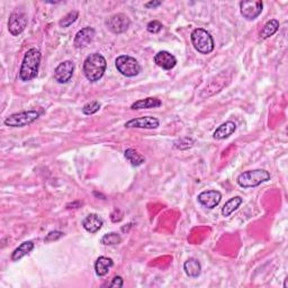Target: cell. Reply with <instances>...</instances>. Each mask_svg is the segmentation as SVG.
Listing matches in <instances>:
<instances>
[{
  "mask_svg": "<svg viewBox=\"0 0 288 288\" xmlns=\"http://www.w3.org/2000/svg\"><path fill=\"white\" fill-rule=\"evenodd\" d=\"M27 15L24 12L16 10L10 14L8 19V31L13 36H18L27 26Z\"/></svg>",
  "mask_w": 288,
  "mask_h": 288,
  "instance_id": "obj_7",
  "label": "cell"
},
{
  "mask_svg": "<svg viewBox=\"0 0 288 288\" xmlns=\"http://www.w3.org/2000/svg\"><path fill=\"white\" fill-rule=\"evenodd\" d=\"M162 24L160 23L159 20H151L150 23L147 25V30L149 33H152V34H156L160 31L162 30Z\"/></svg>",
  "mask_w": 288,
  "mask_h": 288,
  "instance_id": "obj_27",
  "label": "cell"
},
{
  "mask_svg": "<svg viewBox=\"0 0 288 288\" xmlns=\"http://www.w3.org/2000/svg\"><path fill=\"white\" fill-rule=\"evenodd\" d=\"M270 173L267 170L264 169H254V170H248L243 171L242 173L239 174L238 184L242 188H253L257 186L264 184L270 180Z\"/></svg>",
  "mask_w": 288,
  "mask_h": 288,
  "instance_id": "obj_3",
  "label": "cell"
},
{
  "mask_svg": "<svg viewBox=\"0 0 288 288\" xmlns=\"http://www.w3.org/2000/svg\"><path fill=\"white\" fill-rule=\"evenodd\" d=\"M124 155H125L127 161L134 167H138L145 162L144 156L137 153V151L134 150V149H126L125 152H124Z\"/></svg>",
  "mask_w": 288,
  "mask_h": 288,
  "instance_id": "obj_23",
  "label": "cell"
},
{
  "mask_svg": "<svg viewBox=\"0 0 288 288\" xmlns=\"http://www.w3.org/2000/svg\"><path fill=\"white\" fill-rule=\"evenodd\" d=\"M162 105L161 100L154 97H148L144 99H140L132 104L131 109L133 111H140V109H150V108H158Z\"/></svg>",
  "mask_w": 288,
  "mask_h": 288,
  "instance_id": "obj_17",
  "label": "cell"
},
{
  "mask_svg": "<svg viewBox=\"0 0 288 288\" xmlns=\"http://www.w3.org/2000/svg\"><path fill=\"white\" fill-rule=\"evenodd\" d=\"M124 285V280L121 276H116L113 278L112 283L109 284V287H113V288H121Z\"/></svg>",
  "mask_w": 288,
  "mask_h": 288,
  "instance_id": "obj_29",
  "label": "cell"
},
{
  "mask_svg": "<svg viewBox=\"0 0 288 288\" xmlns=\"http://www.w3.org/2000/svg\"><path fill=\"white\" fill-rule=\"evenodd\" d=\"M95 38V30L93 27H83L77 33L74 39V44L77 49H82L89 45Z\"/></svg>",
  "mask_w": 288,
  "mask_h": 288,
  "instance_id": "obj_13",
  "label": "cell"
},
{
  "mask_svg": "<svg viewBox=\"0 0 288 288\" xmlns=\"http://www.w3.org/2000/svg\"><path fill=\"white\" fill-rule=\"evenodd\" d=\"M235 130H236V124L234 122L232 121L225 122L215 130L213 136L214 138H216V140H224V138L231 136L232 134L235 132Z\"/></svg>",
  "mask_w": 288,
  "mask_h": 288,
  "instance_id": "obj_16",
  "label": "cell"
},
{
  "mask_svg": "<svg viewBox=\"0 0 288 288\" xmlns=\"http://www.w3.org/2000/svg\"><path fill=\"white\" fill-rule=\"evenodd\" d=\"M222 199V194L218 191H205L200 192L197 197L200 205L209 210H213L220 204Z\"/></svg>",
  "mask_w": 288,
  "mask_h": 288,
  "instance_id": "obj_12",
  "label": "cell"
},
{
  "mask_svg": "<svg viewBox=\"0 0 288 288\" xmlns=\"http://www.w3.org/2000/svg\"><path fill=\"white\" fill-rule=\"evenodd\" d=\"M100 109V103L97 100L90 101V103H87L85 106L82 107V113L85 115H94Z\"/></svg>",
  "mask_w": 288,
  "mask_h": 288,
  "instance_id": "obj_26",
  "label": "cell"
},
{
  "mask_svg": "<svg viewBox=\"0 0 288 288\" xmlns=\"http://www.w3.org/2000/svg\"><path fill=\"white\" fill-rule=\"evenodd\" d=\"M113 266H114V262H113L111 258L99 257L96 260V264H95V270H96L97 276L104 277L107 275L109 269H111Z\"/></svg>",
  "mask_w": 288,
  "mask_h": 288,
  "instance_id": "obj_19",
  "label": "cell"
},
{
  "mask_svg": "<svg viewBox=\"0 0 288 288\" xmlns=\"http://www.w3.org/2000/svg\"><path fill=\"white\" fill-rule=\"evenodd\" d=\"M106 68V59L99 53H93L87 57L83 62L82 72L90 82H97L103 78Z\"/></svg>",
  "mask_w": 288,
  "mask_h": 288,
  "instance_id": "obj_1",
  "label": "cell"
},
{
  "mask_svg": "<svg viewBox=\"0 0 288 288\" xmlns=\"http://www.w3.org/2000/svg\"><path fill=\"white\" fill-rule=\"evenodd\" d=\"M75 72V63L72 61H63L54 70V79L59 83H67L71 80Z\"/></svg>",
  "mask_w": 288,
  "mask_h": 288,
  "instance_id": "obj_10",
  "label": "cell"
},
{
  "mask_svg": "<svg viewBox=\"0 0 288 288\" xmlns=\"http://www.w3.org/2000/svg\"><path fill=\"white\" fill-rule=\"evenodd\" d=\"M116 69L119 74L127 78L135 77L141 71V65L135 58L130 56H119L115 60Z\"/></svg>",
  "mask_w": 288,
  "mask_h": 288,
  "instance_id": "obj_6",
  "label": "cell"
},
{
  "mask_svg": "<svg viewBox=\"0 0 288 288\" xmlns=\"http://www.w3.org/2000/svg\"><path fill=\"white\" fill-rule=\"evenodd\" d=\"M192 44L200 54H210L214 51V39L212 35L204 28H196L191 35Z\"/></svg>",
  "mask_w": 288,
  "mask_h": 288,
  "instance_id": "obj_4",
  "label": "cell"
},
{
  "mask_svg": "<svg viewBox=\"0 0 288 288\" xmlns=\"http://www.w3.org/2000/svg\"><path fill=\"white\" fill-rule=\"evenodd\" d=\"M39 116H41V113L38 111L31 109V111H24L12 114L3 121V123L6 126L9 127H24L34 123Z\"/></svg>",
  "mask_w": 288,
  "mask_h": 288,
  "instance_id": "obj_5",
  "label": "cell"
},
{
  "mask_svg": "<svg viewBox=\"0 0 288 288\" xmlns=\"http://www.w3.org/2000/svg\"><path fill=\"white\" fill-rule=\"evenodd\" d=\"M121 242V235L116 232L107 233V234H105L103 238H101V243H103L104 246H116V244H119Z\"/></svg>",
  "mask_w": 288,
  "mask_h": 288,
  "instance_id": "obj_24",
  "label": "cell"
},
{
  "mask_svg": "<svg viewBox=\"0 0 288 288\" xmlns=\"http://www.w3.org/2000/svg\"><path fill=\"white\" fill-rule=\"evenodd\" d=\"M264 2L260 0H244L240 2L241 15L248 20H253L262 13Z\"/></svg>",
  "mask_w": 288,
  "mask_h": 288,
  "instance_id": "obj_8",
  "label": "cell"
},
{
  "mask_svg": "<svg viewBox=\"0 0 288 288\" xmlns=\"http://www.w3.org/2000/svg\"><path fill=\"white\" fill-rule=\"evenodd\" d=\"M131 25L130 18L124 14H115L106 20V26L109 31L114 34H122V33L129 30Z\"/></svg>",
  "mask_w": 288,
  "mask_h": 288,
  "instance_id": "obj_9",
  "label": "cell"
},
{
  "mask_svg": "<svg viewBox=\"0 0 288 288\" xmlns=\"http://www.w3.org/2000/svg\"><path fill=\"white\" fill-rule=\"evenodd\" d=\"M78 16H79V13L77 12V10H72V12L67 14V15L62 18V19L59 21V25L61 27L71 26V25L78 19Z\"/></svg>",
  "mask_w": 288,
  "mask_h": 288,
  "instance_id": "obj_25",
  "label": "cell"
},
{
  "mask_svg": "<svg viewBox=\"0 0 288 288\" xmlns=\"http://www.w3.org/2000/svg\"><path fill=\"white\" fill-rule=\"evenodd\" d=\"M35 244L33 243V241H25L20 244L19 247L16 248L14 250V252L12 254V260L13 261H18L20 260L21 258L27 256L28 253L32 252L33 249H34Z\"/></svg>",
  "mask_w": 288,
  "mask_h": 288,
  "instance_id": "obj_20",
  "label": "cell"
},
{
  "mask_svg": "<svg viewBox=\"0 0 288 288\" xmlns=\"http://www.w3.org/2000/svg\"><path fill=\"white\" fill-rule=\"evenodd\" d=\"M284 287L287 288V280H286V282H285V285H284Z\"/></svg>",
  "mask_w": 288,
  "mask_h": 288,
  "instance_id": "obj_31",
  "label": "cell"
},
{
  "mask_svg": "<svg viewBox=\"0 0 288 288\" xmlns=\"http://www.w3.org/2000/svg\"><path fill=\"white\" fill-rule=\"evenodd\" d=\"M279 30V21L277 19H270L264 25L262 30L259 33V38L261 39H267L276 34L277 31Z\"/></svg>",
  "mask_w": 288,
  "mask_h": 288,
  "instance_id": "obj_21",
  "label": "cell"
},
{
  "mask_svg": "<svg viewBox=\"0 0 288 288\" xmlns=\"http://www.w3.org/2000/svg\"><path fill=\"white\" fill-rule=\"evenodd\" d=\"M161 1H150V2H147L145 3V7L147 8H155V7H159L160 5H161Z\"/></svg>",
  "mask_w": 288,
  "mask_h": 288,
  "instance_id": "obj_30",
  "label": "cell"
},
{
  "mask_svg": "<svg viewBox=\"0 0 288 288\" xmlns=\"http://www.w3.org/2000/svg\"><path fill=\"white\" fill-rule=\"evenodd\" d=\"M62 236H63V232H61V231H52V232H50L49 234L46 235L45 242L57 241V240L61 239Z\"/></svg>",
  "mask_w": 288,
  "mask_h": 288,
  "instance_id": "obj_28",
  "label": "cell"
},
{
  "mask_svg": "<svg viewBox=\"0 0 288 288\" xmlns=\"http://www.w3.org/2000/svg\"><path fill=\"white\" fill-rule=\"evenodd\" d=\"M243 203L242 197L240 196H236V197L230 198L227 203L224 204L223 209H222V215L224 217H229L234 211H236L240 207V205Z\"/></svg>",
  "mask_w": 288,
  "mask_h": 288,
  "instance_id": "obj_22",
  "label": "cell"
},
{
  "mask_svg": "<svg viewBox=\"0 0 288 288\" xmlns=\"http://www.w3.org/2000/svg\"><path fill=\"white\" fill-rule=\"evenodd\" d=\"M41 59L42 54L38 49H31L25 53L19 70V78L23 81H31L38 76Z\"/></svg>",
  "mask_w": 288,
  "mask_h": 288,
  "instance_id": "obj_2",
  "label": "cell"
},
{
  "mask_svg": "<svg viewBox=\"0 0 288 288\" xmlns=\"http://www.w3.org/2000/svg\"><path fill=\"white\" fill-rule=\"evenodd\" d=\"M154 63L165 70H171L176 67L177 59L168 51H160L154 56Z\"/></svg>",
  "mask_w": 288,
  "mask_h": 288,
  "instance_id": "obj_14",
  "label": "cell"
},
{
  "mask_svg": "<svg viewBox=\"0 0 288 288\" xmlns=\"http://www.w3.org/2000/svg\"><path fill=\"white\" fill-rule=\"evenodd\" d=\"M184 270L186 275L192 278H197V277L202 273V266H200L199 261L195 258H189L187 261H185L184 264Z\"/></svg>",
  "mask_w": 288,
  "mask_h": 288,
  "instance_id": "obj_18",
  "label": "cell"
},
{
  "mask_svg": "<svg viewBox=\"0 0 288 288\" xmlns=\"http://www.w3.org/2000/svg\"><path fill=\"white\" fill-rule=\"evenodd\" d=\"M104 224L103 218H101L98 214H89L83 218L82 221V227L87 232L95 234L101 229Z\"/></svg>",
  "mask_w": 288,
  "mask_h": 288,
  "instance_id": "obj_15",
  "label": "cell"
},
{
  "mask_svg": "<svg viewBox=\"0 0 288 288\" xmlns=\"http://www.w3.org/2000/svg\"><path fill=\"white\" fill-rule=\"evenodd\" d=\"M160 122L158 118L152 117V116H144V117H138L130 119L125 123L126 129H145V130H154L158 129Z\"/></svg>",
  "mask_w": 288,
  "mask_h": 288,
  "instance_id": "obj_11",
  "label": "cell"
}]
</instances>
